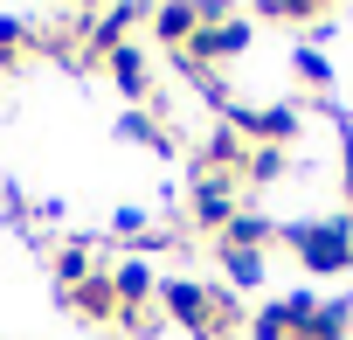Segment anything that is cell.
I'll use <instances>...</instances> for the list:
<instances>
[{"instance_id": "obj_1", "label": "cell", "mask_w": 353, "mask_h": 340, "mask_svg": "<svg viewBox=\"0 0 353 340\" xmlns=\"http://www.w3.org/2000/svg\"><path fill=\"white\" fill-rule=\"evenodd\" d=\"M159 305H166V319H173V326H188L194 340H236V333L250 326V312H243V299H236L229 285L166 278V285H159Z\"/></svg>"}, {"instance_id": "obj_12", "label": "cell", "mask_w": 353, "mask_h": 340, "mask_svg": "<svg viewBox=\"0 0 353 340\" xmlns=\"http://www.w3.org/2000/svg\"><path fill=\"white\" fill-rule=\"evenodd\" d=\"M291 70H298V84H332V63H325L319 49H298V56H291Z\"/></svg>"}, {"instance_id": "obj_2", "label": "cell", "mask_w": 353, "mask_h": 340, "mask_svg": "<svg viewBox=\"0 0 353 340\" xmlns=\"http://www.w3.org/2000/svg\"><path fill=\"white\" fill-rule=\"evenodd\" d=\"M277 236H284V243H291V257H298L305 271H319V278H339V271H353V216L284 223Z\"/></svg>"}, {"instance_id": "obj_3", "label": "cell", "mask_w": 353, "mask_h": 340, "mask_svg": "<svg viewBox=\"0 0 353 340\" xmlns=\"http://www.w3.org/2000/svg\"><path fill=\"white\" fill-rule=\"evenodd\" d=\"M243 49H250V21L201 8V28H194V42H188L181 56H188V70H215V63H229V56H243Z\"/></svg>"}, {"instance_id": "obj_9", "label": "cell", "mask_w": 353, "mask_h": 340, "mask_svg": "<svg viewBox=\"0 0 353 340\" xmlns=\"http://www.w3.org/2000/svg\"><path fill=\"white\" fill-rule=\"evenodd\" d=\"M215 257H222V271H229V292L263 285V250H222V243H215Z\"/></svg>"}, {"instance_id": "obj_13", "label": "cell", "mask_w": 353, "mask_h": 340, "mask_svg": "<svg viewBox=\"0 0 353 340\" xmlns=\"http://www.w3.org/2000/svg\"><path fill=\"white\" fill-rule=\"evenodd\" d=\"M325 8H319V0H277V8H270V21H319Z\"/></svg>"}, {"instance_id": "obj_7", "label": "cell", "mask_w": 353, "mask_h": 340, "mask_svg": "<svg viewBox=\"0 0 353 340\" xmlns=\"http://www.w3.org/2000/svg\"><path fill=\"white\" fill-rule=\"evenodd\" d=\"M222 250H263V243H277V216H256V209H236V223L215 236Z\"/></svg>"}, {"instance_id": "obj_6", "label": "cell", "mask_w": 353, "mask_h": 340, "mask_svg": "<svg viewBox=\"0 0 353 340\" xmlns=\"http://www.w3.org/2000/svg\"><path fill=\"white\" fill-rule=\"evenodd\" d=\"M70 305H77V319H90V326H118V292H111V271H90L77 292H63Z\"/></svg>"}, {"instance_id": "obj_8", "label": "cell", "mask_w": 353, "mask_h": 340, "mask_svg": "<svg viewBox=\"0 0 353 340\" xmlns=\"http://www.w3.org/2000/svg\"><path fill=\"white\" fill-rule=\"evenodd\" d=\"M194 28H201V8H159V15H152V35H159L166 49H188Z\"/></svg>"}, {"instance_id": "obj_4", "label": "cell", "mask_w": 353, "mask_h": 340, "mask_svg": "<svg viewBox=\"0 0 353 340\" xmlns=\"http://www.w3.org/2000/svg\"><path fill=\"white\" fill-rule=\"evenodd\" d=\"M236 209H243V181H194V195H188V223L201 236H222L236 223Z\"/></svg>"}, {"instance_id": "obj_11", "label": "cell", "mask_w": 353, "mask_h": 340, "mask_svg": "<svg viewBox=\"0 0 353 340\" xmlns=\"http://www.w3.org/2000/svg\"><path fill=\"white\" fill-rule=\"evenodd\" d=\"M90 271H104V264H90V250L83 243H70V250H56V278H63V292H77Z\"/></svg>"}, {"instance_id": "obj_10", "label": "cell", "mask_w": 353, "mask_h": 340, "mask_svg": "<svg viewBox=\"0 0 353 340\" xmlns=\"http://www.w3.org/2000/svg\"><path fill=\"white\" fill-rule=\"evenodd\" d=\"M104 63H111V77H118V84H125L132 97H145V63H139V49H125V42H118V49H111Z\"/></svg>"}, {"instance_id": "obj_5", "label": "cell", "mask_w": 353, "mask_h": 340, "mask_svg": "<svg viewBox=\"0 0 353 340\" xmlns=\"http://www.w3.org/2000/svg\"><path fill=\"white\" fill-rule=\"evenodd\" d=\"M305 319H312V299H277V305L250 312V333L256 340H305Z\"/></svg>"}]
</instances>
